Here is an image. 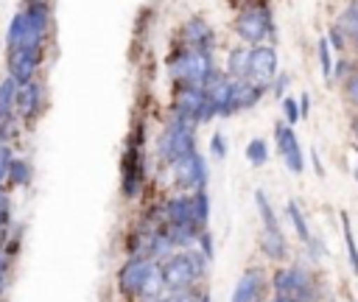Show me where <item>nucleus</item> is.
<instances>
[{
    "instance_id": "obj_8",
    "label": "nucleus",
    "mask_w": 358,
    "mask_h": 302,
    "mask_svg": "<svg viewBox=\"0 0 358 302\" xmlns=\"http://www.w3.org/2000/svg\"><path fill=\"white\" fill-rule=\"evenodd\" d=\"M22 17H25V39L20 48L25 50H45V42L50 36V25H53V14H50V6L48 3H25L22 8ZM17 48V50H20Z\"/></svg>"
},
{
    "instance_id": "obj_1",
    "label": "nucleus",
    "mask_w": 358,
    "mask_h": 302,
    "mask_svg": "<svg viewBox=\"0 0 358 302\" xmlns=\"http://www.w3.org/2000/svg\"><path fill=\"white\" fill-rule=\"evenodd\" d=\"M207 266H210V260L196 246L173 252L168 260H162L165 291H196L207 274Z\"/></svg>"
},
{
    "instance_id": "obj_18",
    "label": "nucleus",
    "mask_w": 358,
    "mask_h": 302,
    "mask_svg": "<svg viewBox=\"0 0 358 302\" xmlns=\"http://www.w3.org/2000/svg\"><path fill=\"white\" fill-rule=\"evenodd\" d=\"M159 207H162L165 224H187V221H193V199H190V193L176 190V193H171ZM193 224H196V221H193Z\"/></svg>"
},
{
    "instance_id": "obj_30",
    "label": "nucleus",
    "mask_w": 358,
    "mask_h": 302,
    "mask_svg": "<svg viewBox=\"0 0 358 302\" xmlns=\"http://www.w3.org/2000/svg\"><path fill=\"white\" fill-rule=\"evenodd\" d=\"M246 162L252 165V168H260V165H266L268 162V143L263 140V137H255V140H249L246 143Z\"/></svg>"
},
{
    "instance_id": "obj_45",
    "label": "nucleus",
    "mask_w": 358,
    "mask_h": 302,
    "mask_svg": "<svg viewBox=\"0 0 358 302\" xmlns=\"http://www.w3.org/2000/svg\"><path fill=\"white\" fill-rule=\"evenodd\" d=\"M134 302H168V294H162V296H151V299H134Z\"/></svg>"
},
{
    "instance_id": "obj_10",
    "label": "nucleus",
    "mask_w": 358,
    "mask_h": 302,
    "mask_svg": "<svg viewBox=\"0 0 358 302\" xmlns=\"http://www.w3.org/2000/svg\"><path fill=\"white\" fill-rule=\"evenodd\" d=\"M268 288H271V277L263 266H249L241 271V277L235 280V288H232V296L229 302H266L268 296Z\"/></svg>"
},
{
    "instance_id": "obj_26",
    "label": "nucleus",
    "mask_w": 358,
    "mask_h": 302,
    "mask_svg": "<svg viewBox=\"0 0 358 302\" xmlns=\"http://www.w3.org/2000/svg\"><path fill=\"white\" fill-rule=\"evenodd\" d=\"M31 176H34L31 162H28V159L14 157V159H11V165H8V173H6L8 185H14V187H25V185H31Z\"/></svg>"
},
{
    "instance_id": "obj_27",
    "label": "nucleus",
    "mask_w": 358,
    "mask_h": 302,
    "mask_svg": "<svg viewBox=\"0 0 358 302\" xmlns=\"http://www.w3.org/2000/svg\"><path fill=\"white\" fill-rule=\"evenodd\" d=\"M341 232H344V246H347V260H350V268H352V274L358 277V243H355L352 224H350V215H347V213H341Z\"/></svg>"
},
{
    "instance_id": "obj_15",
    "label": "nucleus",
    "mask_w": 358,
    "mask_h": 302,
    "mask_svg": "<svg viewBox=\"0 0 358 302\" xmlns=\"http://www.w3.org/2000/svg\"><path fill=\"white\" fill-rule=\"evenodd\" d=\"M207 101V89L199 87V84H173V92H171V112H179V115H187L199 123V112Z\"/></svg>"
},
{
    "instance_id": "obj_39",
    "label": "nucleus",
    "mask_w": 358,
    "mask_h": 302,
    "mask_svg": "<svg viewBox=\"0 0 358 302\" xmlns=\"http://www.w3.org/2000/svg\"><path fill=\"white\" fill-rule=\"evenodd\" d=\"M11 148L6 145V143H0V182L6 179V173H8V165H11Z\"/></svg>"
},
{
    "instance_id": "obj_43",
    "label": "nucleus",
    "mask_w": 358,
    "mask_h": 302,
    "mask_svg": "<svg viewBox=\"0 0 358 302\" xmlns=\"http://www.w3.org/2000/svg\"><path fill=\"white\" fill-rule=\"evenodd\" d=\"M310 162H313V168H316V173H319V176H324V168H322V162H319V154H316V148L310 151Z\"/></svg>"
},
{
    "instance_id": "obj_24",
    "label": "nucleus",
    "mask_w": 358,
    "mask_h": 302,
    "mask_svg": "<svg viewBox=\"0 0 358 302\" xmlns=\"http://www.w3.org/2000/svg\"><path fill=\"white\" fill-rule=\"evenodd\" d=\"M255 204H257V215H260V229H282L266 190H255Z\"/></svg>"
},
{
    "instance_id": "obj_17",
    "label": "nucleus",
    "mask_w": 358,
    "mask_h": 302,
    "mask_svg": "<svg viewBox=\"0 0 358 302\" xmlns=\"http://www.w3.org/2000/svg\"><path fill=\"white\" fill-rule=\"evenodd\" d=\"M42 95H45V89H42V84L36 78L28 81V84H20V89H17V109L14 112L25 123H31L39 115V109H42Z\"/></svg>"
},
{
    "instance_id": "obj_11",
    "label": "nucleus",
    "mask_w": 358,
    "mask_h": 302,
    "mask_svg": "<svg viewBox=\"0 0 358 302\" xmlns=\"http://www.w3.org/2000/svg\"><path fill=\"white\" fill-rule=\"evenodd\" d=\"M280 73V56H277V45L274 42H260L252 45V62H249V81L260 84V87H271L274 76Z\"/></svg>"
},
{
    "instance_id": "obj_35",
    "label": "nucleus",
    "mask_w": 358,
    "mask_h": 302,
    "mask_svg": "<svg viewBox=\"0 0 358 302\" xmlns=\"http://www.w3.org/2000/svg\"><path fill=\"white\" fill-rule=\"evenodd\" d=\"M280 103H282V120H285L288 126H296V123L302 120V115H299V98L285 95Z\"/></svg>"
},
{
    "instance_id": "obj_29",
    "label": "nucleus",
    "mask_w": 358,
    "mask_h": 302,
    "mask_svg": "<svg viewBox=\"0 0 358 302\" xmlns=\"http://www.w3.org/2000/svg\"><path fill=\"white\" fill-rule=\"evenodd\" d=\"M355 67H358V59H355V56H350V53H338L336 62H333V76H330V81L344 84V81L352 76Z\"/></svg>"
},
{
    "instance_id": "obj_32",
    "label": "nucleus",
    "mask_w": 358,
    "mask_h": 302,
    "mask_svg": "<svg viewBox=\"0 0 358 302\" xmlns=\"http://www.w3.org/2000/svg\"><path fill=\"white\" fill-rule=\"evenodd\" d=\"M324 36H327V42H330V48H333L336 56H338V53H350V36L344 34V28H341L338 22H330Z\"/></svg>"
},
{
    "instance_id": "obj_28",
    "label": "nucleus",
    "mask_w": 358,
    "mask_h": 302,
    "mask_svg": "<svg viewBox=\"0 0 358 302\" xmlns=\"http://www.w3.org/2000/svg\"><path fill=\"white\" fill-rule=\"evenodd\" d=\"M22 39H25V17H22V11H17L11 17V22H8V31H6V48H8V53L17 50L22 45Z\"/></svg>"
},
{
    "instance_id": "obj_48",
    "label": "nucleus",
    "mask_w": 358,
    "mask_h": 302,
    "mask_svg": "<svg viewBox=\"0 0 358 302\" xmlns=\"http://www.w3.org/2000/svg\"><path fill=\"white\" fill-rule=\"evenodd\" d=\"M352 176H355V182H358V165H355V171H352Z\"/></svg>"
},
{
    "instance_id": "obj_6",
    "label": "nucleus",
    "mask_w": 358,
    "mask_h": 302,
    "mask_svg": "<svg viewBox=\"0 0 358 302\" xmlns=\"http://www.w3.org/2000/svg\"><path fill=\"white\" fill-rule=\"evenodd\" d=\"M143 185H145V154H143V140H140V131H137V137H131L126 151H123L120 190H123L126 199H137Z\"/></svg>"
},
{
    "instance_id": "obj_9",
    "label": "nucleus",
    "mask_w": 358,
    "mask_h": 302,
    "mask_svg": "<svg viewBox=\"0 0 358 302\" xmlns=\"http://www.w3.org/2000/svg\"><path fill=\"white\" fill-rule=\"evenodd\" d=\"M154 260L145 257V254H129V260L117 268V291L123 299L134 302L143 296V285L148 280V271H151Z\"/></svg>"
},
{
    "instance_id": "obj_49",
    "label": "nucleus",
    "mask_w": 358,
    "mask_h": 302,
    "mask_svg": "<svg viewBox=\"0 0 358 302\" xmlns=\"http://www.w3.org/2000/svg\"><path fill=\"white\" fill-rule=\"evenodd\" d=\"M25 3H48V0H25Z\"/></svg>"
},
{
    "instance_id": "obj_12",
    "label": "nucleus",
    "mask_w": 358,
    "mask_h": 302,
    "mask_svg": "<svg viewBox=\"0 0 358 302\" xmlns=\"http://www.w3.org/2000/svg\"><path fill=\"white\" fill-rule=\"evenodd\" d=\"M274 145H277V151H280L285 168L299 176V173L305 171V154H302V145H299V140H296L294 126H288L285 120H277V123H274Z\"/></svg>"
},
{
    "instance_id": "obj_31",
    "label": "nucleus",
    "mask_w": 358,
    "mask_h": 302,
    "mask_svg": "<svg viewBox=\"0 0 358 302\" xmlns=\"http://www.w3.org/2000/svg\"><path fill=\"white\" fill-rule=\"evenodd\" d=\"M341 28H344V34L352 39L355 34H358V0H350L347 6H344V11L338 14V20H336Z\"/></svg>"
},
{
    "instance_id": "obj_44",
    "label": "nucleus",
    "mask_w": 358,
    "mask_h": 302,
    "mask_svg": "<svg viewBox=\"0 0 358 302\" xmlns=\"http://www.w3.org/2000/svg\"><path fill=\"white\" fill-rule=\"evenodd\" d=\"M350 53H352V56L358 59V34H355V36L350 39Z\"/></svg>"
},
{
    "instance_id": "obj_41",
    "label": "nucleus",
    "mask_w": 358,
    "mask_h": 302,
    "mask_svg": "<svg viewBox=\"0 0 358 302\" xmlns=\"http://www.w3.org/2000/svg\"><path fill=\"white\" fill-rule=\"evenodd\" d=\"M350 137H352V145L358 148V112H352L350 117Z\"/></svg>"
},
{
    "instance_id": "obj_13",
    "label": "nucleus",
    "mask_w": 358,
    "mask_h": 302,
    "mask_svg": "<svg viewBox=\"0 0 358 302\" xmlns=\"http://www.w3.org/2000/svg\"><path fill=\"white\" fill-rule=\"evenodd\" d=\"M179 48L185 50H213L215 48V31L210 28V22L199 14L187 17L182 25H179Z\"/></svg>"
},
{
    "instance_id": "obj_5",
    "label": "nucleus",
    "mask_w": 358,
    "mask_h": 302,
    "mask_svg": "<svg viewBox=\"0 0 358 302\" xmlns=\"http://www.w3.org/2000/svg\"><path fill=\"white\" fill-rule=\"evenodd\" d=\"M232 31L241 42L246 45H260V42H274V14H271V3H257L252 8L235 11L232 20Z\"/></svg>"
},
{
    "instance_id": "obj_3",
    "label": "nucleus",
    "mask_w": 358,
    "mask_h": 302,
    "mask_svg": "<svg viewBox=\"0 0 358 302\" xmlns=\"http://www.w3.org/2000/svg\"><path fill=\"white\" fill-rule=\"evenodd\" d=\"M165 64H168V76H171L173 84H199V87H204L218 73L213 50H185V48H176V50H171Z\"/></svg>"
},
{
    "instance_id": "obj_4",
    "label": "nucleus",
    "mask_w": 358,
    "mask_h": 302,
    "mask_svg": "<svg viewBox=\"0 0 358 302\" xmlns=\"http://www.w3.org/2000/svg\"><path fill=\"white\" fill-rule=\"evenodd\" d=\"M271 294L282 296L285 302H316L319 299V288H316L313 271L299 266V263L280 266L271 274Z\"/></svg>"
},
{
    "instance_id": "obj_25",
    "label": "nucleus",
    "mask_w": 358,
    "mask_h": 302,
    "mask_svg": "<svg viewBox=\"0 0 358 302\" xmlns=\"http://www.w3.org/2000/svg\"><path fill=\"white\" fill-rule=\"evenodd\" d=\"M190 199H193V221H196L201 229H207V226H210V193H207V187L193 190Z\"/></svg>"
},
{
    "instance_id": "obj_38",
    "label": "nucleus",
    "mask_w": 358,
    "mask_h": 302,
    "mask_svg": "<svg viewBox=\"0 0 358 302\" xmlns=\"http://www.w3.org/2000/svg\"><path fill=\"white\" fill-rule=\"evenodd\" d=\"M196 249L213 263L215 260V240H213V232L210 229H201V235H199V243H196Z\"/></svg>"
},
{
    "instance_id": "obj_40",
    "label": "nucleus",
    "mask_w": 358,
    "mask_h": 302,
    "mask_svg": "<svg viewBox=\"0 0 358 302\" xmlns=\"http://www.w3.org/2000/svg\"><path fill=\"white\" fill-rule=\"evenodd\" d=\"M232 11H243V8H252V6H257V3H266V0H224Z\"/></svg>"
},
{
    "instance_id": "obj_36",
    "label": "nucleus",
    "mask_w": 358,
    "mask_h": 302,
    "mask_svg": "<svg viewBox=\"0 0 358 302\" xmlns=\"http://www.w3.org/2000/svg\"><path fill=\"white\" fill-rule=\"evenodd\" d=\"M227 154H229V143H227L224 131H213V137H210V157L218 159V162H224Z\"/></svg>"
},
{
    "instance_id": "obj_47",
    "label": "nucleus",
    "mask_w": 358,
    "mask_h": 302,
    "mask_svg": "<svg viewBox=\"0 0 358 302\" xmlns=\"http://www.w3.org/2000/svg\"><path fill=\"white\" fill-rule=\"evenodd\" d=\"M6 129H8V123H3V120H0V143L6 140Z\"/></svg>"
},
{
    "instance_id": "obj_19",
    "label": "nucleus",
    "mask_w": 358,
    "mask_h": 302,
    "mask_svg": "<svg viewBox=\"0 0 358 302\" xmlns=\"http://www.w3.org/2000/svg\"><path fill=\"white\" fill-rule=\"evenodd\" d=\"M249 62H252V45L238 42L235 48L227 50V62H224V73L235 81L249 78Z\"/></svg>"
},
{
    "instance_id": "obj_21",
    "label": "nucleus",
    "mask_w": 358,
    "mask_h": 302,
    "mask_svg": "<svg viewBox=\"0 0 358 302\" xmlns=\"http://www.w3.org/2000/svg\"><path fill=\"white\" fill-rule=\"evenodd\" d=\"M266 92H268L266 87H260V84H255V81H249V78L238 81V84H235V109H238V112L255 109V106L263 101Z\"/></svg>"
},
{
    "instance_id": "obj_46",
    "label": "nucleus",
    "mask_w": 358,
    "mask_h": 302,
    "mask_svg": "<svg viewBox=\"0 0 358 302\" xmlns=\"http://www.w3.org/2000/svg\"><path fill=\"white\" fill-rule=\"evenodd\" d=\"M3 291H6V271H0V296H3Z\"/></svg>"
},
{
    "instance_id": "obj_16",
    "label": "nucleus",
    "mask_w": 358,
    "mask_h": 302,
    "mask_svg": "<svg viewBox=\"0 0 358 302\" xmlns=\"http://www.w3.org/2000/svg\"><path fill=\"white\" fill-rule=\"evenodd\" d=\"M39 64H42V53L39 50H11L8 53V76L17 81V84H28L36 78L39 73Z\"/></svg>"
},
{
    "instance_id": "obj_14",
    "label": "nucleus",
    "mask_w": 358,
    "mask_h": 302,
    "mask_svg": "<svg viewBox=\"0 0 358 302\" xmlns=\"http://www.w3.org/2000/svg\"><path fill=\"white\" fill-rule=\"evenodd\" d=\"M235 78H229L224 70H218L207 84H204V89H207V101L213 103V109L218 112V117H232V115H238V109H235Z\"/></svg>"
},
{
    "instance_id": "obj_42",
    "label": "nucleus",
    "mask_w": 358,
    "mask_h": 302,
    "mask_svg": "<svg viewBox=\"0 0 358 302\" xmlns=\"http://www.w3.org/2000/svg\"><path fill=\"white\" fill-rule=\"evenodd\" d=\"M308 112H310V98L302 95V98H299V115H302V120L308 117Z\"/></svg>"
},
{
    "instance_id": "obj_34",
    "label": "nucleus",
    "mask_w": 358,
    "mask_h": 302,
    "mask_svg": "<svg viewBox=\"0 0 358 302\" xmlns=\"http://www.w3.org/2000/svg\"><path fill=\"white\" fill-rule=\"evenodd\" d=\"M341 95H344L347 106H350L352 112H358V67H355V70H352V76L341 84Z\"/></svg>"
},
{
    "instance_id": "obj_2",
    "label": "nucleus",
    "mask_w": 358,
    "mask_h": 302,
    "mask_svg": "<svg viewBox=\"0 0 358 302\" xmlns=\"http://www.w3.org/2000/svg\"><path fill=\"white\" fill-rule=\"evenodd\" d=\"M196 129H199V123L193 117L168 109L165 126H162V131L157 137V154H159V159L165 165H171L173 159L196 151Z\"/></svg>"
},
{
    "instance_id": "obj_7",
    "label": "nucleus",
    "mask_w": 358,
    "mask_h": 302,
    "mask_svg": "<svg viewBox=\"0 0 358 302\" xmlns=\"http://www.w3.org/2000/svg\"><path fill=\"white\" fill-rule=\"evenodd\" d=\"M168 171L173 176V187L182 190V193H193L199 187H207L210 171H207V159L199 154V148L185 154V157H179V159H173L168 165Z\"/></svg>"
},
{
    "instance_id": "obj_22",
    "label": "nucleus",
    "mask_w": 358,
    "mask_h": 302,
    "mask_svg": "<svg viewBox=\"0 0 358 302\" xmlns=\"http://www.w3.org/2000/svg\"><path fill=\"white\" fill-rule=\"evenodd\" d=\"M285 218H288L294 235H296L302 243H310L313 232H310V224H308V218H305V213H302V207H299L296 199H288V204H285Z\"/></svg>"
},
{
    "instance_id": "obj_37",
    "label": "nucleus",
    "mask_w": 358,
    "mask_h": 302,
    "mask_svg": "<svg viewBox=\"0 0 358 302\" xmlns=\"http://www.w3.org/2000/svg\"><path fill=\"white\" fill-rule=\"evenodd\" d=\"M288 87H291V73H285V70H280L277 76H274V81H271V87H268V92L274 95V98H285L288 95Z\"/></svg>"
},
{
    "instance_id": "obj_33",
    "label": "nucleus",
    "mask_w": 358,
    "mask_h": 302,
    "mask_svg": "<svg viewBox=\"0 0 358 302\" xmlns=\"http://www.w3.org/2000/svg\"><path fill=\"white\" fill-rule=\"evenodd\" d=\"M316 56H319V67H322V76H324V81L330 84V76H333V48H330V42H327V36H322L319 42H316Z\"/></svg>"
},
{
    "instance_id": "obj_20",
    "label": "nucleus",
    "mask_w": 358,
    "mask_h": 302,
    "mask_svg": "<svg viewBox=\"0 0 358 302\" xmlns=\"http://www.w3.org/2000/svg\"><path fill=\"white\" fill-rule=\"evenodd\" d=\"M260 252L271 263H285L288 260V240L282 229H260Z\"/></svg>"
},
{
    "instance_id": "obj_23",
    "label": "nucleus",
    "mask_w": 358,
    "mask_h": 302,
    "mask_svg": "<svg viewBox=\"0 0 358 302\" xmlns=\"http://www.w3.org/2000/svg\"><path fill=\"white\" fill-rule=\"evenodd\" d=\"M17 89H20V84L11 76H6L0 81V120L3 123H11V117L17 115L14 112L17 109Z\"/></svg>"
}]
</instances>
